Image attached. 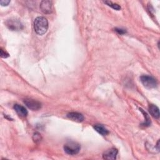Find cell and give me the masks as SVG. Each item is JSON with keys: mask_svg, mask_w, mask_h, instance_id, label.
Masks as SVG:
<instances>
[{"mask_svg": "<svg viewBox=\"0 0 160 160\" xmlns=\"http://www.w3.org/2000/svg\"><path fill=\"white\" fill-rule=\"evenodd\" d=\"M34 29L38 35L44 34L48 29V20L42 16L37 17L34 21Z\"/></svg>", "mask_w": 160, "mask_h": 160, "instance_id": "obj_1", "label": "cell"}, {"mask_svg": "<svg viewBox=\"0 0 160 160\" xmlns=\"http://www.w3.org/2000/svg\"><path fill=\"white\" fill-rule=\"evenodd\" d=\"M80 145L74 141L68 142L64 146V151L69 155L77 154L80 151Z\"/></svg>", "mask_w": 160, "mask_h": 160, "instance_id": "obj_2", "label": "cell"}, {"mask_svg": "<svg viewBox=\"0 0 160 160\" xmlns=\"http://www.w3.org/2000/svg\"><path fill=\"white\" fill-rule=\"evenodd\" d=\"M140 79L144 86L147 88H154L157 86L156 80L151 76L143 75L141 76Z\"/></svg>", "mask_w": 160, "mask_h": 160, "instance_id": "obj_3", "label": "cell"}, {"mask_svg": "<svg viewBox=\"0 0 160 160\" xmlns=\"http://www.w3.org/2000/svg\"><path fill=\"white\" fill-rule=\"evenodd\" d=\"M6 26L11 31H19L22 28V24L19 19L11 18L6 22Z\"/></svg>", "mask_w": 160, "mask_h": 160, "instance_id": "obj_4", "label": "cell"}, {"mask_svg": "<svg viewBox=\"0 0 160 160\" xmlns=\"http://www.w3.org/2000/svg\"><path fill=\"white\" fill-rule=\"evenodd\" d=\"M24 103L26 104V106L28 108L33 111L38 110L41 108V103L36 100H34L31 99H24Z\"/></svg>", "mask_w": 160, "mask_h": 160, "instance_id": "obj_5", "label": "cell"}, {"mask_svg": "<svg viewBox=\"0 0 160 160\" xmlns=\"http://www.w3.org/2000/svg\"><path fill=\"white\" fill-rule=\"evenodd\" d=\"M39 8L41 11L44 14H49L52 12V2L50 1H42Z\"/></svg>", "mask_w": 160, "mask_h": 160, "instance_id": "obj_6", "label": "cell"}, {"mask_svg": "<svg viewBox=\"0 0 160 160\" xmlns=\"http://www.w3.org/2000/svg\"><path fill=\"white\" fill-rule=\"evenodd\" d=\"M118 154V150L116 148H111L106 151H105L103 154L102 157L104 159H115L116 158V156Z\"/></svg>", "mask_w": 160, "mask_h": 160, "instance_id": "obj_7", "label": "cell"}, {"mask_svg": "<svg viewBox=\"0 0 160 160\" xmlns=\"http://www.w3.org/2000/svg\"><path fill=\"white\" fill-rule=\"evenodd\" d=\"M67 117L71 120L76 122H82L84 120V116L82 114L77 112H71L67 114Z\"/></svg>", "mask_w": 160, "mask_h": 160, "instance_id": "obj_8", "label": "cell"}, {"mask_svg": "<svg viewBox=\"0 0 160 160\" xmlns=\"http://www.w3.org/2000/svg\"><path fill=\"white\" fill-rule=\"evenodd\" d=\"M14 109L15 110V111L17 112V114L21 117H26L28 114V111L26 110V109L19 104H16L14 105Z\"/></svg>", "mask_w": 160, "mask_h": 160, "instance_id": "obj_9", "label": "cell"}, {"mask_svg": "<svg viewBox=\"0 0 160 160\" xmlns=\"http://www.w3.org/2000/svg\"><path fill=\"white\" fill-rule=\"evenodd\" d=\"M149 111L151 116L154 118L158 119L159 118V108L153 104H151L149 106Z\"/></svg>", "mask_w": 160, "mask_h": 160, "instance_id": "obj_10", "label": "cell"}, {"mask_svg": "<svg viewBox=\"0 0 160 160\" xmlns=\"http://www.w3.org/2000/svg\"><path fill=\"white\" fill-rule=\"evenodd\" d=\"M94 129L102 136H106L109 133L108 130L102 124H95L94 126Z\"/></svg>", "mask_w": 160, "mask_h": 160, "instance_id": "obj_11", "label": "cell"}, {"mask_svg": "<svg viewBox=\"0 0 160 160\" xmlns=\"http://www.w3.org/2000/svg\"><path fill=\"white\" fill-rule=\"evenodd\" d=\"M104 2L105 4H106L108 6L114 9H116V10L121 9V6L119 5H118V4L113 3V2H112L111 1H104Z\"/></svg>", "mask_w": 160, "mask_h": 160, "instance_id": "obj_12", "label": "cell"}, {"mask_svg": "<svg viewBox=\"0 0 160 160\" xmlns=\"http://www.w3.org/2000/svg\"><path fill=\"white\" fill-rule=\"evenodd\" d=\"M139 110L143 113V114H144V118H145V119H146V122H144V126H149V124H150V123H151V121H150V119H149V117H148V115L147 114V113L145 112V111H144L142 109H139Z\"/></svg>", "mask_w": 160, "mask_h": 160, "instance_id": "obj_13", "label": "cell"}, {"mask_svg": "<svg viewBox=\"0 0 160 160\" xmlns=\"http://www.w3.org/2000/svg\"><path fill=\"white\" fill-rule=\"evenodd\" d=\"M32 139H33V140H34V141L35 142H38L40 141L41 139V134L39 133H38V132L34 133L33 136H32Z\"/></svg>", "mask_w": 160, "mask_h": 160, "instance_id": "obj_14", "label": "cell"}, {"mask_svg": "<svg viewBox=\"0 0 160 160\" xmlns=\"http://www.w3.org/2000/svg\"><path fill=\"white\" fill-rule=\"evenodd\" d=\"M0 52H1V58H6L9 57L8 53H7L6 51H4L3 49H1Z\"/></svg>", "mask_w": 160, "mask_h": 160, "instance_id": "obj_15", "label": "cell"}, {"mask_svg": "<svg viewBox=\"0 0 160 160\" xmlns=\"http://www.w3.org/2000/svg\"><path fill=\"white\" fill-rule=\"evenodd\" d=\"M115 31L120 34H123L124 33H126V31L124 29H119V28H116Z\"/></svg>", "mask_w": 160, "mask_h": 160, "instance_id": "obj_16", "label": "cell"}, {"mask_svg": "<svg viewBox=\"0 0 160 160\" xmlns=\"http://www.w3.org/2000/svg\"><path fill=\"white\" fill-rule=\"evenodd\" d=\"M10 2V1H4V0H1L0 1V4L1 6H8V4Z\"/></svg>", "mask_w": 160, "mask_h": 160, "instance_id": "obj_17", "label": "cell"}]
</instances>
